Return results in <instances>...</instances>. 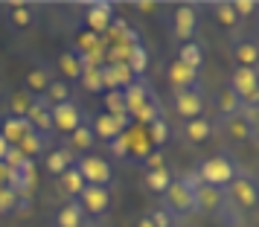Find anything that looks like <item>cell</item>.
<instances>
[{
    "instance_id": "1",
    "label": "cell",
    "mask_w": 259,
    "mask_h": 227,
    "mask_svg": "<svg viewBox=\"0 0 259 227\" xmlns=\"http://www.w3.org/2000/svg\"><path fill=\"white\" fill-rule=\"evenodd\" d=\"M236 163L230 160V157L224 155H212L207 157L204 163L198 166V178L201 184H207V187H215V190H227L230 187V180L236 178Z\"/></svg>"
},
{
    "instance_id": "2",
    "label": "cell",
    "mask_w": 259,
    "mask_h": 227,
    "mask_svg": "<svg viewBox=\"0 0 259 227\" xmlns=\"http://www.w3.org/2000/svg\"><path fill=\"white\" fill-rule=\"evenodd\" d=\"M73 169L82 175L84 187H111L114 180V169L108 163L105 157L99 155H82L73 160Z\"/></svg>"
},
{
    "instance_id": "3",
    "label": "cell",
    "mask_w": 259,
    "mask_h": 227,
    "mask_svg": "<svg viewBox=\"0 0 259 227\" xmlns=\"http://www.w3.org/2000/svg\"><path fill=\"white\" fill-rule=\"evenodd\" d=\"M224 195H230L233 207H239L242 213H253L256 210V198H259L256 178L247 175V172H236V178L230 180V187L224 190Z\"/></svg>"
},
{
    "instance_id": "4",
    "label": "cell",
    "mask_w": 259,
    "mask_h": 227,
    "mask_svg": "<svg viewBox=\"0 0 259 227\" xmlns=\"http://www.w3.org/2000/svg\"><path fill=\"white\" fill-rule=\"evenodd\" d=\"M163 210L172 213L175 218H184V215L195 213V198H192V190L181 178H172V184L166 187L163 192Z\"/></svg>"
},
{
    "instance_id": "5",
    "label": "cell",
    "mask_w": 259,
    "mask_h": 227,
    "mask_svg": "<svg viewBox=\"0 0 259 227\" xmlns=\"http://www.w3.org/2000/svg\"><path fill=\"white\" fill-rule=\"evenodd\" d=\"M227 90L239 99V105H256L259 102L256 70H250V67H233V73H230V87Z\"/></svg>"
},
{
    "instance_id": "6",
    "label": "cell",
    "mask_w": 259,
    "mask_h": 227,
    "mask_svg": "<svg viewBox=\"0 0 259 227\" xmlns=\"http://www.w3.org/2000/svg\"><path fill=\"white\" fill-rule=\"evenodd\" d=\"M172 32L181 44H189V41H195V32H198V9L195 6H178L175 12H172Z\"/></svg>"
},
{
    "instance_id": "7",
    "label": "cell",
    "mask_w": 259,
    "mask_h": 227,
    "mask_svg": "<svg viewBox=\"0 0 259 227\" xmlns=\"http://www.w3.org/2000/svg\"><path fill=\"white\" fill-rule=\"evenodd\" d=\"M175 111L184 122L198 120L201 111H204V90H201L198 84L184 87V90H175Z\"/></svg>"
},
{
    "instance_id": "8",
    "label": "cell",
    "mask_w": 259,
    "mask_h": 227,
    "mask_svg": "<svg viewBox=\"0 0 259 227\" xmlns=\"http://www.w3.org/2000/svg\"><path fill=\"white\" fill-rule=\"evenodd\" d=\"M50 117H53V128H56V131H61V134L76 131V128L84 122L82 108L76 105L73 99H70V102H61V105H53Z\"/></svg>"
},
{
    "instance_id": "9",
    "label": "cell",
    "mask_w": 259,
    "mask_h": 227,
    "mask_svg": "<svg viewBox=\"0 0 259 227\" xmlns=\"http://www.w3.org/2000/svg\"><path fill=\"white\" fill-rule=\"evenodd\" d=\"M91 128H94V134L99 137V140H105V143H111V140H117L119 134H125L131 128V120L128 117H111V114H99L94 122H91Z\"/></svg>"
},
{
    "instance_id": "10",
    "label": "cell",
    "mask_w": 259,
    "mask_h": 227,
    "mask_svg": "<svg viewBox=\"0 0 259 227\" xmlns=\"http://www.w3.org/2000/svg\"><path fill=\"white\" fill-rule=\"evenodd\" d=\"M76 201H79V207L84 210V215L88 213L102 215V213H108V207H111V190H108V187H84Z\"/></svg>"
},
{
    "instance_id": "11",
    "label": "cell",
    "mask_w": 259,
    "mask_h": 227,
    "mask_svg": "<svg viewBox=\"0 0 259 227\" xmlns=\"http://www.w3.org/2000/svg\"><path fill=\"white\" fill-rule=\"evenodd\" d=\"M122 99H125V114H128V120H131L149 99H154V94H152V87H149L146 79H134V82L122 90Z\"/></svg>"
},
{
    "instance_id": "12",
    "label": "cell",
    "mask_w": 259,
    "mask_h": 227,
    "mask_svg": "<svg viewBox=\"0 0 259 227\" xmlns=\"http://www.w3.org/2000/svg\"><path fill=\"white\" fill-rule=\"evenodd\" d=\"M35 18H38V9L32 6V3L12 0V3L6 6V21H9V26H12V29H18V32L29 29V26L35 24Z\"/></svg>"
},
{
    "instance_id": "13",
    "label": "cell",
    "mask_w": 259,
    "mask_h": 227,
    "mask_svg": "<svg viewBox=\"0 0 259 227\" xmlns=\"http://www.w3.org/2000/svg\"><path fill=\"white\" fill-rule=\"evenodd\" d=\"M192 198H195V213H215V210H222L224 201H227V195L224 190H215V187H207V184H198L195 190H192Z\"/></svg>"
},
{
    "instance_id": "14",
    "label": "cell",
    "mask_w": 259,
    "mask_h": 227,
    "mask_svg": "<svg viewBox=\"0 0 259 227\" xmlns=\"http://www.w3.org/2000/svg\"><path fill=\"white\" fill-rule=\"evenodd\" d=\"M50 111H53V105H50L47 99H44V96H35V102H32L29 114H26V122L32 125V131L44 134V137L53 131V117H50Z\"/></svg>"
},
{
    "instance_id": "15",
    "label": "cell",
    "mask_w": 259,
    "mask_h": 227,
    "mask_svg": "<svg viewBox=\"0 0 259 227\" xmlns=\"http://www.w3.org/2000/svg\"><path fill=\"white\" fill-rule=\"evenodd\" d=\"M84 21H88V32L102 35L114 21V6L111 3H91L88 12H84Z\"/></svg>"
},
{
    "instance_id": "16",
    "label": "cell",
    "mask_w": 259,
    "mask_h": 227,
    "mask_svg": "<svg viewBox=\"0 0 259 227\" xmlns=\"http://www.w3.org/2000/svg\"><path fill=\"white\" fill-rule=\"evenodd\" d=\"M230 56H233L236 67H250V70H256V64H259V44L253 41V38H239V41H233Z\"/></svg>"
},
{
    "instance_id": "17",
    "label": "cell",
    "mask_w": 259,
    "mask_h": 227,
    "mask_svg": "<svg viewBox=\"0 0 259 227\" xmlns=\"http://www.w3.org/2000/svg\"><path fill=\"white\" fill-rule=\"evenodd\" d=\"M222 131L227 134L233 143H245V140H253V137H256V128L247 125L239 114H233V117H222Z\"/></svg>"
},
{
    "instance_id": "18",
    "label": "cell",
    "mask_w": 259,
    "mask_h": 227,
    "mask_svg": "<svg viewBox=\"0 0 259 227\" xmlns=\"http://www.w3.org/2000/svg\"><path fill=\"white\" fill-rule=\"evenodd\" d=\"M50 82H53V76H50V67H44V64H35L32 70L26 73L24 79V90L29 96H44L47 94Z\"/></svg>"
},
{
    "instance_id": "19",
    "label": "cell",
    "mask_w": 259,
    "mask_h": 227,
    "mask_svg": "<svg viewBox=\"0 0 259 227\" xmlns=\"http://www.w3.org/2000/svg\"><path fill=\"white\" fill-rule=\"evenodd\" d=\"M29 131H32V125L26 122V117H6L3 120V128H0V137L9 146H18Z\"/></svg>"
},
{
    "instance_id": "20",
    "label": "cell",
    "mask_w": 259,
    "mask_h": 227,
    "mask_svg": "<svg viewBox=\"0 0 259 227\" xmlns=\"http://www.w3.org/2000/svg\"><path fill=\"white\" fill-rule=\"evenodd\" d=\"M84 224H88V215H84V210L79 207L76 198H70L56 213V227H84Z\"/></svg>"
},
{
    "instance_id": "21",
    "label": "cell",
    "mask_w": 259,
    "mask_h": 227,
    "mask_svg": "<svg viewBox=\"0 0 259 227\" xmlns=\"http://www.w3.org/2000/svg\"><path fill=\"white\" fill-rule=\"evenodd\" d=\"M56 67H59V73L64 76V82H67V79H79L88 64H84V56H79L76 50H64L59 56V64H56Z\"/></svg>"
},
{
    "instance_id": "22",
    "label": "cell",
    "mask_w": 259,
    "mask_h": 227,
    "mask_svg": "<svg viewBox=\"0 0 259 227\" xmlns=\"http://www.w3.org/2000/svg\"><path fill=\"white\" fill-rule=\"evenodd\" d=\"M169 82H172V87L175 90H184V87H192V84H198V73L195 70H189L187 64H181V61H172L169 64Z\"/></svg>"
},
{
    "instance_id": "23",
    "label": "cell",
    "mask_w": 259,
    "mask_h": 227,
    "mask_svg": "<svg viewBox=\"0 0 259 227\" xmlns=\"http://www.w3.org/2000/svg\"><path fill=\"white\" fill-rule=\"evenodd\" d=\"M73 152L67 149V146H59V149H50L47 152V169H50V175H64L67 169L73 166Z\"/></svg>"
},
{
    "instance_id": "24",
    "label": "cell",
    "mask_w": 259,
    "mask_h": 227,
    "mask_svg": "<svg viewBox=\"0 0 259 227\" xmlns=\"http://www.w3.org/2000/svg\"><path fill=\"white\" fill-rule=\"evenodd\" d=\"M212 131H215V128H212V122H210V120H204V117L184 122V134H187L189 143H195V146L207 143V140L212 137Z\"/></svg>"
},
{
    "instance_id": "25",
    "label": "cell",
    "mask_w": 259,
    "mask_h": 227,
    "mask_svg": "<svg viewBox=\"0 0 259 227\" xmlns=\"http://www.w3.org/2000/svg\"><path fill=\"white\" fill-rule=\"evenodd\" d=\"M94 143H96V134H94V128H91V122L84 120L76 131H70V146L67 149H76V152H91L94 149Z\"/></svg>"
},
{
    "instance_id": "26",
    "label": "cell",
    "mask_w": 259,
    "mask_h": 227,
    "mask_svg": "<svg viewBox=\"0 0 259 227\" xmlns=\"http://www.w3.org/2000/svg\"><path fill=\"white\" fill-rule=\"evenodd\" d=\"M125 67H128L137 79H143V73L149 67V53H146V47H143L140 41H137L134 47H128V53H125Z\"/></svg>"
},
{
    "instance_id": "27",
    "label": "cell",
    "mask_w": 259,
    "mask_h": 227,
    "mask_svg": "<svg viewBox=\"0 0 259 227\" xmlns=\"http://www.w3.org/2000/svg\"><path fill=\"white\" fill-rule=\"evenodd\" d=\"M178 61L181 64H187L189 70H201V64H204V50H201V44H195V41H189V44H181V50H178Z\"/></svg>"
},
{
    "instance_id": "28",
    "label": "cell",
    "mask_w": 259,
    "mask_h": 227,
    "mask_svg": "<svg viewBox=\"0 0 259 227\" xmlns=\"http://www.w3.org/2000/svg\"><path fill=\"white\" fill-rule=\"evenodd\" d=\"M35 102V96H29L26 90H15L9 94V117H26L29 108Z\"/></svg>"
},
{
    "instance_id": "29",
    "label": "cell",
    "mask_w": 259,
    "mask_h": 227,
    "mask_svg": "<svg viewBox=\"0 0 259 227\" xmlns=\"http://www.w3.org/2000/svg\"><path fill=\"white\" fill-rule=\"evenodd\" d=\"M169 184H172V175H169V169L166 166L149 169V172H146V187H149L152 192H157V195H163Z\"/></svg>"
},
{
    "instance_id": "30",
    "label": "cell",
    "mask_w": 259,
    "mask_h": 227,
    "mask_svg": "<svg viewBox=\"0 0 259 227\" xmlns=\"http://www.w3.org/2000/svg\"><path fill=\"white\" fill-rule=\"evenodd\" d=\"M70 84L64 82V79H53L47 87V94H44V99H47L50 105H61V102H70Z\"/></svg>"
},
{
    "instance_id": "31",
    "label": "cell",
    "mask_w": 259,
    "mask_h": 227,
    "mask_svg": "<svg viewBox=\"0 0 259 227\" xmlns=\"http://www.w3.org/2000/svg\"><path fill=\"white\" fill-rule=\"evenodd\" d=\"M18 149H21V152H24L26 157H32V160H35L38 155H44V152H47V146H44V134L29 131V134L24 137V140L18 143Z\"/></svg>"
},
{
    "instance_id": "32",
    "label": "cell",
    "mask_w": 259,
    "mask_h": 227,
    "mask_svg": "<svg viewBox=\"0 0 259 227\" xmlns=\"http://www.w3.org/2000/svg\"><path fill=\"white\" fill-rule=\"evenodd\" d=\"M59 184H61V190L67 192L70 198H79V192L84 190V180H82V175H79V172H76L73 166L67 169L64 175H59Z\"/></svg>"
},
{
    "instance_id": "33",
    "label": "cell",
    "mask_w": 259,
    "mask_h": 227,
    "mask_svg": "<svg viewBox=\"0 0 259 227\" xmlns=\"http://www.w3.org/2000/svg\"><path fill=\"white\" fill-rule=\"evenodd\" d=\"M102 102H105V114H111V117H128V114H125L122 90H108V94L102 96Z\"/></svg>"
},
{
    "instance_id": "34",
    "label": "cell",
    "mask_w": 259,
    "mask_h": 227,
    "mask_svg": "<svg viewBox=\"0 0 259 227\" xmlns=\"http://www.w3.org/2000/svg\"><path fill=\"white\" fill-rule=\"evenodd\" d=\"M212 15H215V21L222 26H236L239 24V18H236V12H233V3H227V0H222V3H212Z\"/></svg>"
},
{
    "instance_id": "35",
    "label": "cell",
    "mask_w": 259,
    "mask_h": 227,
    "mask_svg": "<svg viewBox=\"0 0 259 227\" xmlns=\"http://www.w3.org/2000/svg\"><path fill=\"white\" fill-rule=\"evenodd\" d=\"M79 82H82V87H84V90H91V94L102 90V76H99V64H96V67H84V73L79 76Z\"/></svg>"
},
{
    "instance_id": "36",
    "label": "cell",
    "mask_w": 259,
    "mask_h": 227,
    "mask_svg": "<svg viewBox=\"0 0 259 227\" xmlns=\"http://www.w3.org/2000/svg\"><path fill=\"white\" fill-rule=\"evenodd\" d=\"M169 140V125H166V120L160 117V120H154L152 125H149V143H154L157 149Z\"/></svg>"
},
{
    "instance_id": "37",
    "label": "cell",
    "mask_w": 259,
    "mask_h": 227,
    "mask_svg": "<svg viewBox=\"0 0 259 227\" xmlns=\"http://www.w3.org/2000/svg\"><path fill=\"white\" fill-rule=\"evenodd\" d=\"M219 108H222V117H233V114H239V99L224 87L219 94Z\"/></svg>"
},
{
    "instance_id": "38",
    "label": "cell",
    "mask_w": 259,
    "mask_h": 227,
    "mask_svg": "<svg viewBox=\"0 0 259 227\" xmlns=\"http://www.w3.org/2000/svg\"><path fill=\"white\" fill-rule=\"evenodd\" d=\"M149 221H152L154 227H175V215L166 213L163 207H154L152 213H149Z\"/></svg>"
},
{
    "instance_id": "39",
    "label": "cell",
    "mask_w": 259,
    "mask_h": 227,
    "mask_svg": "<svg viewBox=\"0 0 259 227\" xmlns=\"http://www.w3.org/2000/svg\"><path fill=\"white\" fill-rule=\"evenodd\" d=\"M108 152H111L114 157H128L131 155V149H128V131L119 134L117 140H111V143H108Z\"/></svg>"
},
{
    "instance_id": "40",
    "label": "cell",
    "mask_w": 259,
    "mask_h": 227,
    "mask_svg": "<svg viewBox=\"0 0 259 227\" xmlns=\"http://www.w3.org/2000/svg\"><path fill=\"white\" fill-rule=\"evenodd\" d=\"M15 195L9 187H0V215H9V213H15Z\"/></svg>"
},
{
    "instance_id": "41",
    "label": "cell",
    "mask_w": 259,
    "mask_h": 227,
    "mask_svg": "<svg viewBox=\"0 0 259 227\" xmlns=\"http://www.w3.org/2000/svg\"><path fill=\"white\" fill-rule=\"evenodd\" d=\"M233 12H236V18H247V15H253L256 12V0H236Z\"/></svg>"
},
{
    "instance_id": "42",
    "label": "cell",
    "mask_w": 259,
    "mask_h": 227,
    "mask_svg": "<svg viewBox=\"0 0 259 227\" xmlns=\"http://www.w3.org/2000/svg\"><path fill=\"white\" fill-rule=\"evenodd\" d=\"M143 163H146L149 169H160L163 166V152H160V149H152L149 155L143 157Z\"/></svg>"
},
{
    "instance_id": "43",
    "label": "cell",
    "mask_w": 259,
    "mask_h": 227,
    "mask_svg": "<svg viewBox=\"0 0 259 227\" xmlns=\"http://www.w3.org/2000/svg\"><path fill=\"white\" fill-rule=\"evenodd\" d=\"M32 210V195H18L15 198V213H26Z\"/></svg>"
},
{
    "instance_id": "44",
    "label": "cell",
    "mask_w": 259,
    "mask_h": 227,
    "mask_svg": "<svg viewBox=\"0 0 259 227\" xmlns=\"http://www.w3.org/2000/svg\"><path fill=\"white\" fill-rule=\"evenodd\" d=\"M9 178H12V169L6 163H0V187H9Z\"/></svg>"
},
{
    "instance_id": "45",
    "label": "cell",
    "mask_w": 259,
    "mask_h": 227,
    "mask_svg": "<svg viewBox=\"0 0 259 227\" xmlns=\"http://www.w3.org/2000/svg\"><path fill=\"white\" fill-rule=\"evenodd\" d=\"M9 149H12V146H9L6 140H3V137H0V163L6 160V155H9Z\"/></svg>"
},
{
    "instance_id": "46",
    "label": "cell",
    "mask_w": 259,
    "mask_h": 227,
    "mask_svg": "<svg viewBox=\"0 0 259 227\" xmlns=\"http://www.w3.org/2000/svg\"><path fill=\"white\" fill-rule=\"evenodd\" d=\"M131 6H134V9H140V12H152V9H154V3H149V0H146V3H131Z\"/></svg>"
},
{
    "instance_id": "47",
    "label": "cell",
    "mask_w": 259,
    "mask_h": 227,
    "mask_svg": "<svg viewBox=\"0 0 259 227\" xmlns=\"http://www.w3.org/2000/svg\"><path fill=\"white\" fill-rule=\"evenodd\" d=\"M137 227H154V224L149 221V215H143V218H137Z\"/></svg>"
},
{
    "instance_id": "48",
    "label": "cell",
    "mask_w": 259,
    "mask_h": 227,
    "mask_svg": "<svg viewBox=\"0 0 259 227\" xmlns=\"http://www.w3.org/2000/svg\"><path fill=\"white\" fill-rule=\"evenodd\" d=\"M84 227H99V224H84Z\"/></svg>"
},
{
    "instance_id": "49",
    "label": "cell",
    "mask_w": 259,
    "mask_h": 227,
    "mask_svg": "<svg viewBox=\"0 0 259 227\" xmlns=\"http://www.w3.org/2000/svg\"><path fill=\"white\" fill-rule=\"evenodd\" d=\"M0 128H3V120H0Z\"/></svg>"
}]
</instances>
